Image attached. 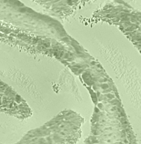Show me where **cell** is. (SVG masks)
Masks as SVG:
<instances>
[{"label": "cell", "instance_id": "obj_1", "mask_svg": "<svg viewBox=\"0 0 141 144\" xmlns=\"http://www.w3.org/2000/svg\"><path fill=\"white\" fill-rule=\"evenodd\" d=\"M125 141V142H124V143H128V141H127V140H125V141Z\"/></svg>", "mask_w": 141, "mask_h": 144}]
</instances>
